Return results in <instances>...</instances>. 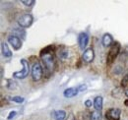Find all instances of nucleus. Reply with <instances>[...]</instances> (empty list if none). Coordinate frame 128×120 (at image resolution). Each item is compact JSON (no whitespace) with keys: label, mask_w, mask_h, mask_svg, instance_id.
<instances>
[{"label":"nucleus","mask_w":128,"mask_h":120,"mask_svg":"<svg viewBox=\"0 0 128 120\" xmlns=\"http://www.w3.org/2000/svg\"><path fill=\"white\" fill-rule=\"evenodd\" d=\"M53 48L54 47L52 45H48L46 47H44V49H42V51L40 53V56L44 63V70H46L48 76H49L53 72L54 67H55V57L53 54Z\"/></svg>","instance_id":"1"},{"label":"nucleus","mask_w":128,"mask_h":120,"mask_svg":"<svg viewBox=\"0 0 128 120\" xmlns=\"http://www.w3.org/2000/svg\"><path fill=\"white\" fill-rule=\"evenodd\" d=\"M119 51H120V44L117 42H113V44L110 46V49L108 53V57H106V64L108 65H110L115 60L117 55L119 54Z\"/></svg>","instance_id":"2"},{"label":"nucleus","mask_w":128,"mask_h":120,"mask_svg":"<svg viewBox=\"0 0 128 120\" xmlns=\"http://www.w3.org/2000/svg\"><path fill=\"white\" fill-rule=\"evenodd\" d=\"M21 64L23 65V68L21 71H17L13 73V77L17 79H24L29 75L30 72V66H29V62L26 59H21Z\"/></svg>","instance_id":"3"},{"label":"nucleus","mask_w":128,"mask_h":120,"mask_svg":"<svg viewBox=\"0 0 128 120\" xmlns=\"http://www.w3.org/2000/svg\"><path fill=\"white\" fill-rule=\"evenodd\" d=\"M32 21H34L32 16L31 14H29V13H25V14H23L21 17H19L18 24H19V26L22 29H26V28H29V27L32 26Z\"/></svg>","instance_id":"4"},{"label":"nucleus","mask_w":128,"mask_h":120,"mask_svg":"<svg viewBox=\"0 0 128 120\" xmlns=\"http://www.w3.org/2000/svg\"><path fill=\"white\" fill-rule=\"evenodd\" d=\"M32 78L34 82L40 81L42 78V66L38 61L34 62L32 67Z\"/></svg>","instance_id":"5"},{"label":"nucleus","mask_w":128,"mask_h":120,"mask_svg":"<svg viewBox=\"0 0 128 120\" xmlns=\"http://www.w3.org/2000/svg\"><path fill=\"white\" fill-rule=\"evenodd\" d=\"M120 109L119 108H110L106 113V120H119L120 118Z\"/></svg>","instance_id":"6"},{"label":"nucleus","mask_w":128,"mask_h":120,"mask_svg":"<svg viewBox=\"0 0 128 120\" xmlns=\"http://www.w3.org/2000/svg\"><path fill=\"white\" fill-rule=\"evenodd\" d=\"M78 44H79V47L82 50H84L86 48V46L89 44V36L86 32H81L78 36Z\"/></svg>","instance_id":"7"},{"label":"nucleus","mask_w":128,"mask_h":120,"mask_svg":"<svg viewBox=\"0 0 128 120\" xmlns=\"http://www.w3.org/2000/svg\"><path fill=\"white\" fill-rule=\"evenodd\" d=\"M8 42L12 45V47L15 50H19L22 47V42L16 36H8Z\"/></svg>","instance_id":"8"},{"label":"nucleus","mask_w":128,"mask_h":120,"mask_svg":"<svg viewBox=\"0 0 128 120\" xmlns=\"http://www.w3.org/2000/svg\"><path fill=\"white\" fill-rule=\"evenodd\" d=\"M94 57H95V53H94V49H93V48H88V49H86V50L84 51V53H83V56H82L83 60H84L85 62H87V63L92 62V61L94 60Z\"/></svg>","instance_id":"9"},{"label":"nucleus","mask_w":128,"mask_h":120,"mask_svg":"<svg viewBox=\"0 0 128 120\" xmlns=\"http://www.w3.org/2000/svg\"><path fill=\"white\" fill-rule=\"evenodd\" d=\"M1 51H2V54H3L4 57H6V58L12 57V51L9 49L8 44L6 42H1Z\"/></svg>","instance_id":"10"},{"label":"nucleus","mask_w":128,"mask_h":120,"mask_svg":"<svg viewBox=\"0 0 128 120\" xmlns=\"http://www.w3.org/2000/svg\"><path fill=\"white\" fill-rule=\"evenodd\" d=\"M102 45L104 47H108V46H112L113 44V38L110 34H106L104 36H102Z\"/></svg>","instance_id":"11"},{"label":"nucleus","mask_w":128,"mask_h":120,"mask_svg":"<svg viewBox=\"0 0 128 120\" xmlns=\"http://www.w3.org/2000/svg\"><path fill=\"white\" fill-rule=\"evenodd\" d=\"M78 92H79L78 89H76V88H69V89H66V90H64L63 96L65 98H73V96H77Z\"/></svg>","instance_id":"12"},{"label":"nucleus","mask_w":128,"mask_h":120,"mask_svg":"<svg viewBox=\"0 0 128 120\" xmlns=\"http://www.w3.org/2000/svg\"><path fill=\"white\" fill-rule=\"evenodd\" d=\"M102 104H104V100L102 96H96L94 100V107L96 111H100L102 109Z\"/></svg>","instance_id":"13"},{"label":"nucleus","mask_w":128,"mask_h":120,"mask_svg":"<svg viewBox=\"0 0 128 120\" xmlns=\"http://www.w3.org/2000/svg\"><path fill=\"white\" fill-rule=\"evenodd\" d=\"M53 116H54L55 120H65L66 112L64 110H56L53 112Z\"/></svg>","instance_id":"14"},{"label":"nucleus","mask_w":128,"mask_h":120,"mask_svg":"<svg viewBox=\"0 0 128 120\" xmlns=\"http://www.w3.org/2000/svg\"><path fill=\"white\" fill-rule=\"evenodd\" d=\"M90 119L91 120H102V114L100 111H93L90 115Z\"/></svg>","instance_id":"15"},{"label":"nucleus","mask_w":128,"mask_h":120,"mask_svg":"<svg viewBox=\"0 0 128 120\" xmlns=\"http://www.w3.org/2000/svg\"><path fill=\"white\" fill-rule=\"evenodd\" d=\"M9 100H10L11 102H17V104H22V102L25 100L24 98H22V96H11Z\"/></svg>","instance_id":"16"},{"label":"nucleus","mask_w":128,"mask_h":120,"mask_svg":"<svg viewBox=\"0 0 128 120\" xmlns=\"http://www.w3.org/2000/svg\"><path fill=\"white\" fill-rule=\"evenodd\" d=\"M13 32L16 34V36H21V34H22V36L25 38V36H26V32L24 30V29H22V28H19V29L13 30Z\"/></svg>","instance_id":"17"},{"label":"nucleus","mask_w":128,"mask_h":120,"mask_svg":"<svg viewBox=\"0 0 128 120\" xmlns=\"http://www.w3.org/2000/svg\"><path fill=\"white\" fill-rule=\"evenodd\" d=\"M58 56L61 59H66L67 56H68V51L67 50H59L58 51Z\"/></svg>","instance_id":"18"},{"label":"nucleus","mask_w":128,"mask_h":120,"mask_svg":"<svg viewBox=\"0 0 128 120\" xmlns=\"http://www.w3.org/2000/svg\"><path fill=\"white\" fill-rule=\"evenodd\" d=\"M24 5H26V6H32L34 4V0H30V1H26V0H22L21 1Z\"/></svg>","instance_id":"19"},{"label":"nucleus","mask_w":128,"mask_h":120,"mask_svg":"<svg viewBox=\"0 0 128 120\" xmlns=\"http://www.w3.org/2000/svg\"><path fill=\"white\" fill-rule=\"evenodd\" d=\"M16 114H17L16 111H12V112H10V115L7 117V119H8V120L12 119L13 117H15V116H16Z\"/></svg>","instance_id":"20"},{"label":"nucleus","mask_w":128,"mask_h":120,"mask_svg":"<svg viewBox=\"0 0 128 120\" xmlns=\"http://www.w3.org/2000/svg\"><path fill=\"white\" fill-rule=\"evenodd\" d=\"M77 89H78V90H79V92H83V90H85L86 89H87V86L83 84V85H80V86H79Z\"/></svg>","instance_id":"21"},{"label":"nucleus","mask_w":128,"mask_h":120,"mask_svg":"<svg viewBox=\"0 0 128 120\" xmlns=\"http://www.w3.org/2000/svg\"><path fill=\"white\" fill-rule=\"evenodd\" d=\"M85 105H86L87 107H91V106H92V100H86V102H85Z\"/></svg>","instance_id":"22"},{"label":"nucleus","mask_w":128,"mask_h":120,"mask_svg":"<svg viewBox=\"0 0 128 120\" xmlns=\"http://www.w3.org/2000/svg\"><path fill=\"white\" fill-rule=\"evenodd\" d=\"M67 120H76V119H75V117H74V115H73V114H70L69 118H68Z\"/></svg>","instance_id":"23"},{"label":"nucleus","mask_w":128,"mask_h":120,"mask_svg":"<svg viewBox=\"0 0 128 120\" xmlns=\"http://www.w3.org/2000/svg\"><path fill=\"white\" fill-rule=\"evenodd\" d=\"M125 105H126V106H128V100H126V102H125Z\"/></svg>","instance_id":"24"}]
</instances>
